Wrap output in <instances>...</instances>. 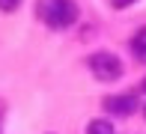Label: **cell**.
Instances as JSON below:
<instances>
[{
    "mask_svg": "<svg viewBox=\"0 0 146 134\" xmlns=\"http://www.w3.org/2000/svg\"><path fill=\"white\" fill-rule=\"evenodd\" d=\"M143 90H146V78H143Z\"/></svg>",
    "mask_w": 146,
    "mask_h": 134,
    "instance_id": "cell-8",
    "label": "cell"
},
{
    "mask_svg": "<svg viewBox=\"0 0 146 134\" xmlns=\"http://www.w3.org/2000/svg\"><path fill=\"white\" fill-rule=\"evenodd\" d=\"M131 51H134L137 60H143V63H146V27L134 33V39H131Z\"/></svg>",
    "mask_w": 146,
    "mask_h": 134,
    "instance_id": "cell-4",
    "label": "cell"
},
{
    "mask_svg": "<svg viewBox=\"0 0 146 134\" xmlns=\"http://www.w3.org/2000/svg\"><path fill=\"white\" fill-rule=\"evenodd\" d=\"M87 134H116V131H113V125L104 122V119H92L90 128H87Z\"/></svg>",
    "mask_w": 146,
    "mask_h": 134,
    "instance_id": "cell-5",
    "label": "cell"
},
{
    "mask_svg": "<svg viewBox=\"0 0 146 134\" xmlns=\"http://www.w3.org/2000/svg\"><path fill=\"white\" fill-rule=\"evenodd\" d=\"M36 12L51 30H66L69 24H75L78 18V6L72 0H39Z\"/></svg>",
    "mask_w": 146,
    "mask_h": 134,
    "instance_id": "cell-1",
    "label": "cell"
},
{
    "mask_svg": "<svg viewBox=\"0 0 146 134\" xmlns=\"http://www.w3.org/2000/svg\"><path fill=\"white\" fill-rule=\"evenodd\" d=\"M110 3H113L116 9H125V6H128V3H134V0H110Z\"/></svg>",
    "mask_w": 146,
    "mask_h": 134,
    "instance_id": "cell-7",
    "label": "cell"
},
{
    "mask_svg": "<svg viewBox=\"0 0 146 134\" xmlns=\"http://www.w3.org/2000/svg\"><path fill=\"white\" fill-rule=\"evenodd\" d=\"M143 113H146V107H143Z\"/></svg>",
    "mask_w": 146,
    "mask_h": 134,
    "instance_id": "cell-9",
    "label": "cell"
},
{
    "mask_svg": "<svg viewBox=\"0 0 146 134\" xmlns=\"http://www.w3.org/2000/svg\"><path fill=\"white\" fill-rule=\"evenodd\" d=\"M104 110H110V113H116V116H131V113L137 110V98L134 96H110V98H104Z\"/></svg>",
    "mask_w": 146,
    "mask_h": 134,
    "instance_id": "cell-3",
    "label": "cell"
},
{
    "mask_svg": "<svg viewBox=\"0 0 146 134\" xmlns=\"http://www.w3.org/2000/svg\"><path fill=\"white\" fill-rule=\"evenodd\" d=\"M18 3H21V0H0V9H3V12H15Z\"/></svg>",
    "mask_w": 146,
    "mask_h": 134,
    "instance_id": "cell-6",
    "label": "cell"
},
{
    "mask_svg": "<svg viewBox=\"0 0 146 134\" xmlns=\"http://www.w3.org/2000/svg\"><path fill=\"white\" fill-rule=\"evenodd\" d=\"M90 72L102 84H113V80L122 78V63H119L116 54H92L90 57Z\"/></svg>",
    "mask_w": 146,
    "mask_h": 134,
    "instance_id": "cell-2",
    "label": "cell"
}]
</instances>
